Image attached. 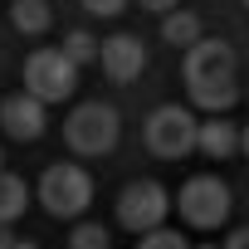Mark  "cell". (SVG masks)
Returning <instances> with one entry per match:
<instances>
[{"mask_svg": "<svg viewBox=\"0 0 249 249\" xmlns=\"http://www.w3.org/2000/svg\"><path fill=\"white\" fill-rule=\"evenodd\" d=\"M117 132H122V117H117V107H107V103H78V107L69 112V122H64V137H69V147H73L78 157H103V152H112V147H117Z\"/></svg>", "mask_w": 249, "mask_h": 249, "instance_id": "cell-1", "label": "cell"}, {"mask_svg": "<svg viewBox=\"0 0 249 249\" xmlns=\"http://www.w3.org/2000/svg\"><path fill=\"white\" fill-rule=\"evenodd\" d=\"M147 147L166 161L186 157V152H200V122L191 107L181 103H161L152 117H147Z\"/></svg>", "mask_w": 249, "mask_h": 249, "instance_id": "cell-2", "label": "cell"}, {"mask_svg": "<svg viewBox=\"0 0 249 249\" xmlns=\"http://www.w3.org/2000/svg\"><path fill=\"white\" fill-rule=\"evenodd\" d=\"M39 200H44V210L54 220H73L93 200V176L83 166H73V161H59V166H49L39 176Z\"/></svg>", "mask_w": 249, "mask_h": 249, "instance_id": "cell-3", "label": "cell"}, {"mask_svg": "<svg viewBox=\"0 0 249 249\" xmlns=\"http://www.w3.org/2000/svg\"><path fill=\"white\" fill-rule=\"evenodd\" d=\"M166 215H171V196L161 181H132L122 186L117 196V225L132 230V234H152V230H166Z\"/></svg>", "mask_w": 249, "mask_h": 249, "instance_id": "cell-4", "label": "cell"}, {"mask_svg": "<svg viewBox=\"0 0 249 249\" xmlns=\"http://www.w3.org/2000/svg\"><path fill=\"white\" fill-rule=\"evenodd\" d=\"M78 88V64L64 49H35L25 59V93H35L39 103H64Z\"/></svg>", "mask_w": 249, "mask_h": 249, "instance_id": "cell-5", "label": "cell"}, {"mask_svg": "<svg viewBox=\"0 0 249 249\" xmlns=\"http://www.w3.org/2000/svg\"><path fill=\"white\" fill-rule=\"evenodd\" d=\"M181 220L186 225H196V230H215V225H225L230 220V186L220 181V176H191L186 186H181Z\"/></svg>", "mask_w": 249, "mask_h": 249, "instance_id": "cell-6", "label": "cell"}, {"mask_svg": "<svg viewBox=\"0 0 249 249\" xmlns=\"http://www.w3.org/2000/svg\"><path fill=\"white\" fill-rule=\"evenodd\" d=\"M186 83L205 88V83H234V49L225 39H200L186 54Z\"/></svg>", "mask_w": 249, "mask_h": 249, "instance_id": "cell-7", "label": "cell"}, {"mask_svg": "<svg viewBox=\"0 0 249 249\" xmlns=\"http://www.w3.org/2000/svg\"><path fill=\"white\" fill-rule=\"evenodd\" d=\"M44 107H49V103H39L35 93H15V98L0 103V122H5V132H10L15 142H39V137H44V122H49Z\"/></svg>", "mask_w": 249, "mask_h": 249, "instance_id": "cell-8", "label": "cell"}, {"mask_svg": "<svg viewBox=\"0 0 249 249\" xmlns=\"http://www.w3.org/2000/svg\"><path fill=\"white\" fill-rule=\"evenodd\" d=\"M147 69V44L137 35H112L103 39V73L112 83H132L137 73Z\"/></svg>", "mask_w": 249, "mask_h": 249, "instance_id": "cell-9", "label": "cell"}, {"mask_svg": "<svg viewBox=\"0 0 249 249\" xmlns=\"http://www.w3.org/2000/svg\"><path fill=\"white\" fill-rule=\"evenodd\" d=\"M239 137H244V132H234V122H225V117H210V122H200V152H205L210 161H225V157H234V152H239Z\"/></svg>", "mask_w": 249, "mask_h": 249, "instance_id": "cell-10", "label": "cell"}, {"mask_svg": "<svg viewBox=\"0 0 249 249\" xmlns=\"http://www.w3.org/2000/svg\"><path fill=\"white\" fill-rule=\"evenodd\" d=\"M161 39H166V44H176V49H186V54H191V49H196V44H200V39H205V35H200V20H196V15H191V10H171V15H166V20H161Z\"/></svg>", "mask_w": 249, "mask_h": 249, "instance_id": "cell-11", "label": "cell"}, {"mask_svg": "<svg viewBox=\"0 0 249 249\" xmlns=\"http://www.w3.org/2000/svg\"><path fill=\"white\" fill-rule=\"evenodd\" d=\"M49 20H54L49 0H15V5H10V25H15L20 35H44Z\"/></svg>", "mask_w": 249, "mask_h": 249, "instance_id": "cell-12", "label": "cell"}, {"mask_svg": "<svg viewBox=\"0 0 249 249\" xmlns=\"http://www.w3.org/2000/svg\"><path fill=\"white\" fill-rule=\"evenodd\" d=\"M25 205H30V186L20 176H10V171H0V225H10L15 215H25Z\"/></svg>", "mask_w": 249, "mask_h": 249, "instance_id": "cell-13", "label": "cell"}, {"mask_svg": "<svg viewBox=\"0 0 249 249\" xmlns=\"http://www.w3.org/2000/svg\"><path fill=\"white\" fill-rule=\"evenodd\" d=\"M191 103L220 117L225 107H234V103H239V88H234V83H205V88H191Z\"/></svg>", "mask_w": 249, "mask_h": 249, "instance_id": "cell-14", "label": "cell"}, {"mask_svg": "<svg viewBox=\"0 0 249 249\" xmlns=\"http://www.w3.org/2000/svg\"><path fill=\"white\" fill-rule=\"evenodd\" d=\"M64 54H69L78 69H83V64H103V44H98L88 30H69V35H64Z\"/></svg>", "mask_w": 249, "mask_h": 249, "instance_id": "cell-15", "label": "cell"}, {"mask_svg": "<svg viewBox=\"0 0 249 249\" xmlns=\"http://www.w3.org/2000/svg\"><path fill=\"white\" fill-rule=\"evenodd\" d=\"M69 249H112V239H107L103 225H78L73 239H69Z\"/></svg>", "mask_w": 249, "mask_h": 249, "instance_id": "cell-16", "label": "cell"}, {"mask_svg": "<svg viewBox=\"0 0 249 249\" xmlns=\"http://www.w3.org/2000/svg\"><path fill=\"white\" fill-rule=\"evenodd\" d=\"M137 249H191V244L181 239V230H152V234H142Z\"/></svg>", "mask_w": 249, "mask_h": 249, "instance_id": "cell-17", "label": "cell"}, {"mask_svg": "<svg viewBox=\"0 0 249 249\" xmlns=\"http://www.w3.org/2000/svg\"><path fill=\"white\" fill-rule=\"evenodd\" d=\"M83 10H88V15L112 20V15H122V10H127V0H83Z\"/></svg>", "mask_w": 249, "mask_h": 249, "instance_id": "cell-18", "label": "cell"}, {"mask_svg": "<svg viewBox=\"0 0 249 249\" xmlns=\"http://www.w3.org/2000/svg\"><path fill=\"white\" fill-rule=\"evenodd\" d=\"M137 5H142V10H157V15H171L176 0H137Z\"/></svg>", "mask_w": 249, "mask_h": 249, "instance_id": "cell-19", "label": "cell"}, {"mask_svg": "<svg viewBox=\"0 0 249 249\" xmlns=\"http://www.w3.org/2000/svg\"><path fill=\"white\" fill-rule=\"evenodd\" d=\"M225 249H249V225H244V230H234V234L225 239Z\"/></svg>", "mask_w": 249, "mask_h": 249, "instance_id": "cell-20", "label": "cell"}, {"mask_svg": "<svg viewBox=\"0 0 249 249\" xmlns=\"http://www.w3.org/2000/svg\"><path fill=\"white\" fill-rule=\"evenodd\" d=\"M15 244H20V239H15V230H10V225H0V249H15Z\"/></svg>", "mask_w": 249, "mask_h": 249, "instance_id": "cell-21", "label": "cell"}, {"mask_svg": "<svg viewBox=\"0 0 249 249\" xmlns=\"http://www.w3.org/2000/svg\"><path fill=\"white\" fill-rule=\"evenodd\" d=\"M239 152L249 157V122H244V137H239Z\"/></svg>", "mask_w": 249, "mask_h": 249, "instance_id": "cell-22", "label": "cell"}, {"mask_svg": "<svg viewBox=\"0 0 249 249\" xmlns=\"http://www.w3.org/2000/svg\"><path fill=\"white\" fill-rule=\"evenodd\" d=\"M15 249H39V244H35V239H20V244H15Z\"/></svg>", "mask_w": 249, "mask_h": 249, "instance_id": "cell-23", "label": "cell"}, {"mask_svg": "<svg viewBox=\"0 0 249 249\" xmlns=\"http://www.w3.org/2000/svg\"><path fill=\"white\" fill-rule=\"evenodd\" d=\"M0 171H5V152H0Z\"/></svg>", "mask_w": 249, "mask_h": 249, "instance_id": "cell-24", "label": "cell"}, {"mask_svg": "<svg viewBox=\"0 0 249 249\" xmlns=\"http://www.w3.org/2000/svg\"><path fill=\"white\" fill-rule=\"evenodd\" d=\"M200 249H215V244H200Z\"/></svg>", "mask_w": 249, "mask_h": 249, "instance_id": "cell-25", "label": "cell"}, {"mask_svg": "<svg viewBox=\"0 0 249 249\" xmlns=\"http://www.w3.org/2000/svg\"><path fill=\"white\" fill-rule=\"evenodd\" d=\"M244 5H249V0H244Z\"/></svg>", "mask_w": 249, "mask_h": 249, "instance_id": "cell-26", "label": "cell"}, {"mask_svg": "<svg viewBox=\"0 0 249 249\" xmlns=\"http://www.w3.org/2000/svg\"><path fill=\"white\" fill-rule=\"evenodd\" d=\"M244 98H249V93H244Z\"/></svg>", "mask_w": 249, "mask_h": 249, "instance_id": "cell-27", "label": "cell"}]
</instances>
